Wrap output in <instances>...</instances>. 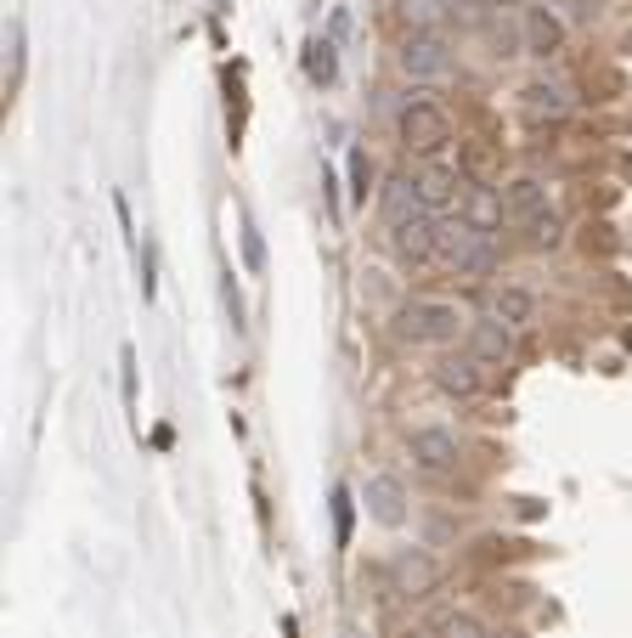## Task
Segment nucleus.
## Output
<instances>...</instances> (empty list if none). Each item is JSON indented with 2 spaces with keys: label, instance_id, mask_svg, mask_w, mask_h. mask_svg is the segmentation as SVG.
<instances>
[{
  "label": "nucleus",
  "instance_id": "obj_1",
  "mask_svg": "<svg viewBox=\"0 0 632 638\" xmlns=\"http://www.w3.org/2000/svg\"><path fill=\"white\" fill-rule=\"evenodd\" d=\"M458 334H469V323H463V311L452 300L413 294L402 311H395V339H407V345H452Z\"/></svg>",
  "mask_w": 632,
  "mask_h": 638
},
{
  "label": "nucleus",
  "instance_id": "obj_2",
  "mask_svg": "<svg viewBox=\"0 0 632 638\" xmlns=\"http://www.w3.org/2000/svg\"><path fill=\"white\" fill-rule=\"evenodd\" d=\"M402 142H407V153H418V158H429V165H441V153L452 147V119L435 108V102H424V97H413L407 108H402Z\"/></svg>",
  "mask_w": 632,
  "mask_h": 638
},
{
  "label": "nucleus",
  "instance_id": "obj_3",
  "mask_svg": "<svg viewBox=\"0 0 632 638\" xmlns=\"http://www.w3.org/2000/svg\"><path fill=\"white\" fill-rule=\"evenodd\" d=\"M384 587L395 600H429L435 587H441V560L424 548H395L384 560Z\"/></svg>",
  "mask_w": 632,
  "mask_h": 638
},
{
  "label": "nucleus",
  "instance_id": "obj_4",
  "mask_svg": "<svg viewBox=\"0 0 632 638\" xmlns=\"http://www.w3.org/2000/svg\"><path fill=\"white\" fill-rule=\"evenodd\" d=\"M441 260L458 277H486L497 266V237H481V232H469L463 221H447L441 226Z\"/></svg>",
  "mask_w": 632,
  "mask_h": 638
},
{
  "label": "nucleus",
  "instance_id": "obj_5",
  "mask_svg": "<svg viewBox=\"0 0 632 638\" xmlns=\"http://www.w3.org/2000/svg\"><path fill=\"white\" fill-rule=\"evenodd\" d=\"M441 215H429V210H418L413 221H402V226H390V249H395V260L402 266H424V260H435L441 255Z\"/></svg>",
  "mask_w": 632,
  "mask_h": 638
},
{
  "label": "nucleus",
  "instance_id": "obj_6",
  "mask_svg": "<svg viewBox=\"0 0 632 638\" xmlns=\"http://www.w3.org/2000/svg\"><path fill=\"white\" fill-rule=\"evenodd\" d=\"M402 74L418 79V86H435V79H452V52H447V40L441 34H407V46H402Z\"/></svg>",
  "mask_w": 632,
  "mask_h": 638
},
{
  "label": "nucleus",
  "instance_id": "obj_7",
  "mask_svg": "<svg viewBox=\"0 0 632 638\" xmlns=\"http://www.w3.org/2000/svg\"><path fill=\"white\" fill-rule=\"evenodd\" d=\"M407 452H413V463H418L424 474H447V469H458V458H463L458 435H452V429H441V424L413 429V435H407Z\"/></svg>",
  "mask_w": 632,
  "mask_h": 638
},
{
  "label": "nucleus",
  "instance_id": "obj_8",
  "mask_svg": "<svg viewBox=\"0 0 632 638\" xmlns=\"http://www.w3.org/2000/svg\"><path fill=\"white\" fill-rule=\"evenodd\" d=\"M413 181H418V198H424V210H429V215L458 210V204H463V192H469V176L452 170V165H424Z\"/></svg>",
  "mask_w": 632,
  "mask_h": 638
},
{
  "label": "nucleus",
  "instance_id": "obj_9",
  "mask_svg": "<svg viewBox=\"0 0 632 638\" xmlns=\"http://www.w3.org/2000/svg\"><path fill=\"white\" fill-rule=\"evenodd\" d=\"M435 390L452 395V402H474V395L486 390V373L469 350H458V356H441V362H435Z\"/></svg>",
  "mask_w": 632,
  "mask_h": 638
},
{
  "label": "nucleus",
  "instance_id": "obj_10",
  "mask_svg": "<svg viewBox=\"0 0 632 638\" xmlns=\"http://www.w3.org/2000/svg\"><path fill=\"white\" fill-rule=\"evenodd\" d=\"M469 356L481 368H503L514 356V328L497 323V316H474V323H469Z\"/></svg>",
  "mask_w": 632,
  "mask_h": 638
},
{
  "label": "nucleus",
  "instance_id": "obj_11",
  "mask_svg": "<svg viewBox=\"0 0 632 638\" xmlns=\"http://www.w3.org/2000/svg\"><path fill=\"white\" fill-rule=\"evenodd\" d=\"M458 221H463L469 232H481V237H497L503 221H508L503 192H492V187H469V192H463V204H458Z\"/></svg>",
  "mask_w": 632,
  "mask_h": 638
},
{
  "label": "nucleus",
  "instance_id": "obj_12",
  "mask_svg": "<svg viewBox=\"0 0 632 638\" xmlns=\"http://www.w3.org/2000/svg\"><path fill=\"white\" fill-rule=\"evenodd\" d=\"M362 503H368V514H373L379 526H402L407 521V486L395 481V474H373Z\"/></svg>",
  "mask_w": 632,
  "mask_h": 638
},
{
  "label": "nucleus",
  "instance_id": "obj_13",
  "mask_svg": "<svg viewBox=\"0 0 632 638\" xmlns=\"http://www.w3.org/2000/svg\"><path fill=\"white\" fill-rule=\"evenodd\" d=\"M560 46H565V18L553 7H531L526 12V52L531 57H553Z\"/></svg>",
  "mask_w": 632,
  "mask_h": 638
},
{
  "label": "nucleus",
  "instance_id": "obj_14",
  "mask_svg": "<svg viewBox=\"0 0 632 638\" xmlns=\"http://www.w3.org/2000/svg\"><path fill=\"white\" fill-rule=\"evenodd\" d=\"M503 210H508V221H531V215H542L548 210V187L537 181V176H514L508 187H503Z\"/></svg>",
  "mask_w": 632,
  "mask_h": 638
},
{
  "label": "nucleus",
  "instance_id": "obj_15",
  "mask_svg": "<svg viewBox=\"0 0 632 638\" xmlns=\"http://www.w3.org/2000/svg\"><path fill=\"white\" fill-rule=\"evenodd\" d=\"M418 210H424L418 181H407V176L384 181V192H379V215H384V226H402V221H413Z\"/></svg>",
  "mask_w": 632,
  "mask_h": 638
},
{
  "label": "nucleus",
  "instance_id": "obj_16",
  "mask_svg": "<svg viewBox=\"0 0 632 638\" xmlns=\"http://www.w3.org/2000/svg\"><path fill=\"white\" fill-rule=\"evenodd\" d=\"M492 316H497V323H508V328H531L537 323V294L520 289V283H503L492 294Z\"/></svg>",
  "mask_w": 632,
  "mask_h": 638
},
{
  "label": "nucleus",
  "instance_id": "obj_17",
  "mask_svg": "<svg viewBox=\"0 0 632 638\" xmlns=\"http://www.w3.org/2000/svg\"><path fill=\"white\" fill-rule=\"evenodd\" d=\"M526 244H531L537 255H553V249H565V215H553V210L531 215V221H526Z\"/></svg>",
  "mask_w": 632,
  "mask_h": 638
},
{
  "label": "nucleus",
  "instance_id": "obj_18",
  "mask_svg": "<svg viewBox=\"0 0 632 638\" xmlns=\"http://www.w3.org/2000/svg\"><path fill=\"white\" fill-rule=\"evenodd\" d=\"M520 97H526V113H548V119H560V113H571V108H576V97H571L565 86H548V79L526 86Z\"/></svg>",
  "mask_w": 632,
  "mask_h": 638
},
{
  "label": "nucleus",
  "instance_id": "obj_19",
  "mask_svg": "<svg viewBox=\"0 0 632 638\" xmlns=\"http://www.w3.org/2000/svg\"><path fill=\"white\" fill-rule=\"evenodd\" d=\"M305 74L316 79V86H334V79H339V46H334V34H323V40H311V46H305Z\"/></svg>",
  "mask_w": 632,
  "mask_h": 638
},
{
  "label": "nucleus",
  "instance_id": "obj_20",
  "mask_svg": "<svg viewBox=\"0 0 632 638\" xmlns=\"http://www.w3.org/2000/svg\"><path fill=\"white\" fill-rule=\"evenodd\" d=\"M435 638H492L486 622H474L469 611H447L441 622H435Z\"/></svg>",
  "mask_w": 632,
  "mask_h": 638
},
{
  "label": "nucleus",
  "instance_id": "obj_21",
  "mask_svg": "<svg viewBox=\"0 0 632 638\" xmlns=\"http://www.w3.org/2000/svg\"><path fill=\"white\" fill-rule=\"evenodd\" d=\"M345 170H350V204H368V181H373L368 153H362V147H350V153H345Z\"/></svg>",
  "mask_w": 632,
  "mask_h": 638
},
{
  "label": "nucleus",
  "instance_id": "obj_22",
  "mask_svg": "<svg viewBox=\"0 0 632 638\" xmlns=\"http://www.w3.org/2000/svg\"><path fill=\"white\" fill-rule=\"evenodd\" d=\"M350 526H356V497L350 486H334V542L350 548Z\"/></svg>",
  "mask_w": 632,
  "mask_h": 638
},
{
  "label": "nucleus",
  "instance_id": "obj_23",
  "mask_svg": "<svg viewBox=\"0 0 632 638\" xmlns=\"http://www.w3.org/2000/svg\"><path fill=\"white\" fill-rule=\"evenodd\" d=\"M244 255H249V266H255V271L266 266V244H260V232H255V221H244Z\"/></svg>",
  "mask_w": 632,
  "mask_h": 638
},
{
  "label": "nucleus",
  "instance_id": "obj_24",
  "mask_svg": "<svg viewBox=\"0 0 632 638\" xmlns=\"http://www.w3.org/2000/svg\"><path fill=\"white\" fill-rule=\"evenodd\" d=\"M125 407H136V356L125 350Z\"/></svg>",
  "mask_w": 632,
  "mask_h": 638
},
{
  "label": "nucleus",
  "instance_id": "obj_25",
  "mask_svg": "<svg viewBox=\"0 0 632 638\" xmlns=\"http://www.w3.org/2000/svg\"><path fill=\"white\" fill-rule=\"evenodd\" d=\"M12 74H23V23H12Z\"/></svg>",
  "mask_w": 632,
  "mask_h": 638
},
{
  "label": "nucleus",
  "instance_id": "obj_26",
  "mask_svg": "<svg viewBox=\"0 0 632 638\" xmlns=\"http://www.w3.org/2000/svg\"><path fill=\"white\" fill-rule=\"evenodd\" d=\"M492 7H514V0H492Z\"/></svg>",
  "mask_w": 632,
  "mask_h": 638
}]
</instances>
